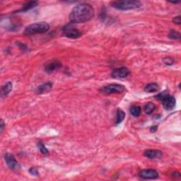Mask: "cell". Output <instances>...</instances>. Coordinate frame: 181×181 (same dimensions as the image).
<instances>
[{"label":"cell","instance_id":"1","mask_svg":"<svg viewBox=\"0 0 181 181\" xmlns=\"http://www.w3.org/2000/svg\"><path fill=\"white\" fill-rule=\"evenodd\" d=\"M94 16V9L89 4H78L72 9L69 14L72 23H82L90 21Z\"/></svg>","mask_w":181,"mask_h":181},{"label":"cell","instance_id":"2","mask_svg":"<svg viewBox=\"0 0 181 181\" xmlns=\"http://www.w3.org/2000/svg\"><path fill=\"white\" fill-rule=\"evenodd\" d=\"M49 29H50V25L47 22H38L27 26L24 31V34L26 36H33L35 34L44 33L48 32Z\"/></svg>","mask_w":181,"mask_h":181},{"label":"cell","instance_id":"3","mask_svg":"<svg viewBox=\"0 0 181 181\" xmlns=\"http://www.w3.org/2000/svg\"><path fill=\"white\" fill-rule=\"evenodd\" d=\"M111 5L117 10L126 11L140 8L142 6V4L139 1H130V0L124 1H124L111 2Z\"/></svg>","mask_w":181,"mask_h":181},{"label":"cell","instance_id":"4","mask_svg":"<svg viewBox=\"0 0 181 181\" xmlns=\"http://www.w3.org/2000/svg\"><path fill=\"white\" fill-rule=\"evenodd\" d=\"M155 97L157 99L161 101L163 107H164L166 110H168V111L172 110L175 106L176 101L175 98L168 95L167 93H161V94L156 95Z\"/></svg>","mask_w":181,"mask_h":181},{"label":"cell","instance_id":"5","mask_svg":"<svg viewBox=\"0 0 181 181\" xmlns=\"http://www.w3.org/2000/svg\"><path fill=\"white\" fill-rule=\"evenodd\" d=\"M62 34L65 37L72 38V39H77L82 36V32L73 26V24L71 23L64 26L62 28Z\"/></svg>","mask_w":181,"mask_h":181},{"label":"cell","instance_id":"6","mask_svg":"<svg viewBox=\"0 0 181 181\" xmlns=\"http://www.w3.org/2000/svg\"><path fill=\"white\" fill-rule=\"evenodd\" d=\"M100 90L105 94H121L126 90L124 86L119 84H111L103 86Z\"/></svg>","mask_w":181,"mask_h":181},{"label":"cell","instance_id":"7","mask_svg":"<svg viewBox=\"0 0 181 181\" xmlns=\"http://www.w3.org/2000/svg\"><path fill=\"white\" fill-rule=\"evenodd\" d=\"M139 176L142 179L154 180L158 178V173L154 169H144L139 173Z\"/></svg>","mask_w":181,"mask_h":181},{"label":"cell","instance_id":"8","mask_svg":"<svg viewBox=\"0 0 181 181\" xmlns=\"http://www.w3.org/2000/svg\"><path fill=\"white\" fill-rule=\"evenodd\" d=\"M4 160L8 167L12 170H15L19 168V163L18 161H16V158L14 157L13 154L10 153H6L4 155Z\"/></svg>","mask_w":181,"mask_h":181},{"label":"cell","instance_id":"9","mask_svg":"<svg viewBox=\"0 0 181 181\" xmlns=\"http://www.w3.org/2000/svg\"><path fill=\"white\" fill-rule=\"evenodd\" d=\"M130 74V72L127 67H120L119 69H116L112 71V77L115 79H122V78H126L129 74Z\"/></svg>","mask_w":181,"mask_h":181},{"label":"cell","instance_id":"10","mask_svg":"<svg viewBox=\"0 0 181 181\" xmlns=\"http://www.w3.org/2000/svg\"><path fill=\"white\" fill-rule=\"evenodd\" d=\"M144 156L149 159H156V158H161L163 156L162 151L156 149H149L144 152Z\"/></svg>","mask_w":181,"mask_h":181},{"label":"cell","instance_id":"11","mask_svg":"<svg viewBox=\"0 0 181 181\" xmlns=\"http://www.w3.org/2000/svg\"><path fill=\"white\" fill-rule=\"evenodd\" d=\"M62 67V64L60 61L58 60H52L50 62H48L47 64L45 65V70L46 72L50 73L53 72L54 71L59 69V68Z\"/></svg>","mask_w":181,"mask_h":181},{"label":"cell","instance_id":"12","mask_svg":"<svg viewBox=\"0 0 181 181\" xmlns=\"http://www.w3.org/2000/svg\"><path fill=\"white\" fill-rule=\"evenodd\" d=\"M53 87V84L51 82H47L45 84H43L40 85V86L36 90L37 91V94H46V93L50 92L51 89H52Z\"/></svg>","mask_w":181,"mask_h":181},{"label":"cell","instance_id":"13","mask_svg":"<svg viewBox=\"0 0 181 181\" xmlns=\"http://www.w3.org/2000/svg\"><path fill=\"white\" fill-rule=\"evenodd\" d=\"M38 5V2H26V4H24L23 6L21 7V9H19L18 12H23V11H27L30 9L34 8L36 6Z\"/></svg>","mask_w":181,"mask_h":181},{"label":"cell","instance_id":"14","mask_svg":"<svg viewBox=\"0 0 181 181\" xmlns=\"http://www.w3.org/2000/svg\"><path fill=\"white\" fill-rule=\"evenodd\" d=\"M159 89V86L156 83H150V84H148L146 86L145 88H144V90L148 93H153L158 91Z\"/></svg>","mask_w":181,"mask_h":181},{"label":"cell","instance_id":"15","mask_svg":"<svg viewBox=\"0 0 181 181\" xmlns=\"http://www.w3.org/2000/svg\"><path fill=\"white\" fill-rule=\"evenodd\" d=\"M12 90V84L11 82H7L2 87L1 95L2 97L6 96Z\"/></svg>","mask_w":181,"mask_h":181},{"label":"cell","instance_id":"16","mask_svg":"<svg viewBox=\"0 0 181 181\" xmlns=\"http://www.w3.org/2000/svg\"><path fill=\"white\" fill-rule=\"evenodd\" d=\"M125 117V113L122 111L121 109H118L117 111V115H116V124H118L121 123L123 121Z\"/></svg>","mask_w":181,"mask_h":181},{"label":"cell","instance_id":"17","mask_svg":"<svg viewBox=\"0 0 181 181\" xmlns=\"http://www.w3.org/2000/svg\"><path fill=\"white\" fill-rule=\"evenodd\" d=\"M155 109L156 106L153 103H148L144 106V112L148 115L152 113V112L155 111Z\"/></svg>","mask_w":181,"mask_h":181},{"label":"cell","instance_id":"18","mask_svg":"<svg viewBox=\"0 0 181 181\" xmlns=\"http://www.w3.org/2000/svg\"><path fill=\"white\" fill-rule=\"evenodd\" d=\"M130 113L134 117H138L141 114V107L139 106H133L130 107Z\"/></svg>","mask_w":181,"mask_h":181},{"label":"cell","instance_id":"19","mask_svg":"<svg viewBox=\"0 0 181 181\" xmlns=\"http://www.w3.org/2000/svg\"><path fill=\"white\" fill-rule=\"evenodd\" d=\"M168 38L172 40H178L180 38V34L175 30H170L168 33Z\"/></svg>","mask_w":181,"mask_h":181},{"label":"cell","instance_id":"20","mask_svg":"<svg viewBox=\"0 0 181 181\" xmlns=\"http://www.w3.org/2000/svg\"><path fill=\"white\" fill-rule=\"evenodd\" d=\"M38 147L39 150H40V151L43 154H44V155L48 154L49 151L48 150V149L45 147V146L44 145V144H43L42 142H38Z\"/></svg>","mask_w":181,"mask_h":181},{"label":"cell","instance_id":"21","mask_svg":"<svg viewBox=\"0 0 181 181\" xmlns=\"http://www.w3.org/2000/svg\"><path fill=\"white\" fill-rule=\"evenodd\" d=\"M163 63L168 66H170V65L174 64V60H173V59L170 57H165L163 60Z\"/></svg>","mask_w":181,"mask_h":181},{"label":"cell","instance_id":"22","mask_svg":"<svg viewBox=\"0 0 181 181\" xmlns=\"http://www.w3.org/2000/svg\"><path fill=\"white\" fill-rule=\"evenodd\" d=\"M29 171H30V173L33 175H36V176L39 175V173H38V171L37 170V168H35V167H33V168H30V170H29Z\"/></svg>","mask_w":181,"mask_h":181},{"label":"cell","instance_id":"23","mask_svg":"<svg viewBox=\"0 0 181 181\" xmlns=\"http://www.w3.org/2000/svg\"><path fill=\"white\" fill-rule=\"evenodd\" d=\"M173 22L175 24H178V25H180L181 23V21H180V16H175L173 18Z\"/></svg>","mask_w":181,"mask_h":181},{"label":"cell","instance_id":"24","mask_svg":"<svg viewBox=\"0 0 181 181\" xmlns=\"http://www.w3.org/2000/svg\"><path fill=\"white\" fill-rule=\"evenodd\" d=\"M173 176V178H180V173H178V172H177V171H176V172H174V173H172V175H171Z\"/></svg>","mask_w":181,"mask_h":181},{"label":"cell","instance_id":"25","mask_svg":"<svg viewBox=\"0 0 181 181\" xmlns=\"http://www.w3.org/2000/svg\"><path fill=\"white\" fill-rule=\"evenodd\" d=\"M4 122L3 121V120H1V133H2V132L4 131Z\"/></svg>","mask_w":181,"mask_h":181},{"label":"cell","instance_id":"26","mask_svg":"<svg viewBox=\"0 0 181 181\" xmlns=\"http://www.w3.org/2000/svg\"><path fill=\"white\" fill-rule=\"evenodd\" d=\"M156 130H157V126H154L151 128V132H152V133H154Z\"/></svg>","mask_w":181,"mask_h":181}]
</instances>
